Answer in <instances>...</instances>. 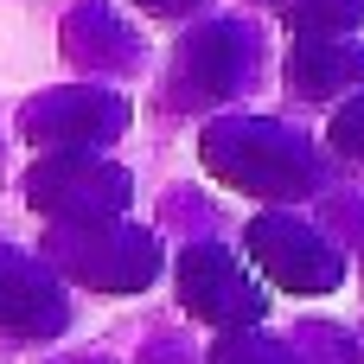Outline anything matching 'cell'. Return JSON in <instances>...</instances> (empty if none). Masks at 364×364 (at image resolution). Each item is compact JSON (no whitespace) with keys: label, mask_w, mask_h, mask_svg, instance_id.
Returning <instances> with one entry per match:
<instances>
[{"label":"cell","mask_w":364,"mask_h":364,"mask_svg":"<svg viewBox=\"0 0 364 364\" xmlns=\"http://www.w3.org/2000/svg\"><path fill=\"white\" fill-rule=\"evenodd\" d=\"M19 128L45 154H96L102 141H115L128 128V102L102 96V90H51L19 115Z\"/></svg>","instance_id":"cell-6"},{"label":"cell","mask_w":364,"mask_h":364,"mask_svg":"<svg viewBox=\"0 0 364 364\" xmlns=\"http://www.w3.org/2000/svg\"><path fill=\"white\" fill-rule=\"evenodd\" d=\"M211 364H301V358L275 339H256V333H218Z\"/></svg>","instance_id":"cell-10"},{"label":"cell","mask_w":364,"mask_h":364,"mask_svg":"<svg viewBox=\"0 0 364 364\" xmlns=\"http://www.w3.org/2000/svg\"><path fill=\"white\" fill-rule=\"evenodd\" d=\"M198 160L211 179L237 186V192H256L269 205L282 198H307L320 186V154L282 128V122H256V115H230V122H211L205 141H198Z\"/></svg>","instance_id":"cell-1"},{"label":"cell","mask_w":364,"mask_h":364,"mask_svg":"<svg viewBox=\"0 0 364 364\" xmlns=\"http://www.w3.org/2000/svg\"><path fill=\"white\" fill-rule=\"evenodd\" d=\"M45 269L70 275L83 288H109V294H134L160 275V243L134 224H58L45 237Z\"/></svg>","instance_id":"cell-2"},{"label":"cell","mask_w":364,"mask_h":364,"mask_svg":"<svg viewBox=\"0 0 364 364\" xmlns=\"http://www.w3.org/2000/svg\"><path fill=\"white\" fill-rule=\"evenodd\" d=\"M0 326L6 333H26V339H45L64 326V294H58V275L38 262V256H19L0 243Z\"/></svg>","instance_id":"cell-8"},{"label":"cell","mask_w":364,"mask_h":364,"mask_svg":"<svg viewBox=\"0 0 364 364\" xmlns=\"http://www.w3.org/2000/svg\"><path fill=\"white\" fill-rule=\"evenodd\" d=\"M358 13H364V0H301L288 19H294L301 32H320V38H333V32H339V26H352Z\"/></svg>","instance_id":"cell-11"},{"label":"cell","mask_w":364,"mask_h":364,"mask_svg":"<svg viewBox=\"0 0 364 364\" xmlns=\"http://www.w3.org/2000/svg\"><path fill=\"white\" fill-rule=\"evenodd\" d=\"M364 83V45L352 38H307V45H294V58H288V90L294 96H339V90H352Z\"/></svg>","instance_id":"cell-9"},{"label":"cell","mask_w":364,"mask_h":364,"mask_svg":"<svg viewBox=\"0 0 364 364\" xmlns=\"http://www.w3.org/2000/svg\"><path fill=\"white\" fill-rule=\"evenodd\" d=\"M326 141H333V147H339L346 160H364V90L352 96V102H346V109H339V115H333Z\"/></svg>","instance_id":"cell-12"},{"label":"cell","mask_w":364,"mask_h":364,"mask_svg":"<svg viewBox=\"0 0 364 364\" xmlns=\"http://www.w3.org/2000/svg\"><path fill=\"white\" fill-rule=\"evenodd\" d=\"M243 250H250V262H256L275 288H288V294H333V288L346 282V256H339L314 224H301V218H288V211H262V218L250 224Z\"/></svg>","instance_id":"cell-4"},{"label":"cell","mask_w":364,"mask_h":364,"mask_svg":"<svg viewBox=\"0 0 364 364\" xmlns=\"http://www.w3.org/2000/svg\"><path fill=\"white\" fill-rule=\"evenodd\" d=\"M128 192L134 179L102 160V154H45L32 173H26V198L58 218V224H102V218H122L128 211Z\"/></svg>","instance_id":"cell-3"},{"label":"cell","mask_w":364,"mask_h":364,"mask_svg":"<svg viewBox=\"0 0 364 364\" xmlns=\"http://www.w3.org/2000/svg\"><path fill=\"white\" fill-rule=\"evenodd\" d=\"M141 6H147V13H186L192 0H141Z\"/></svg>","instance_id":"cell-13"},{"label":"cell","mask_w":364,"mask_h":364,"mask_svg":"<svg viewBox=\"0 0 364 364\" xmlns=\"http://www.w3.org/2000/svg\"><path fill=\"white\" fill-rule=\"evenodd\" d=\"M179 301H186L192 320H205L218 333H250L262 320V307H269V294L250 282V269L218 243L179 250Z\"/></svg>","instance_id":"cell-5"},{"label":"cell","mask_w":364,"mask_h":364,"mask_svg":"<svg viewBox=\"0 0 364 364\" xmlns=\"http://www.w3.org/2000/svg\"><path fill=\"white\" fill-rule=\"evenodd\" d=\"M243 77H250V32L243 26H198L173 58V102L179 109L224 102Z\"/></svg>","instance_id":"cell-7"}]
</instances>
